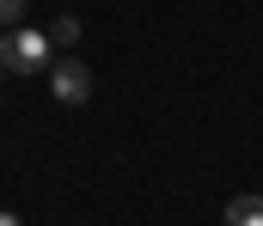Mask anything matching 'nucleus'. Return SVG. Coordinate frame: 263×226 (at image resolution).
Here are the masks:
<instances>
[{
    "mask_svg": "<svg viewBox=\"0 0 263 226\" xmlns=\"http://www.w3.org/2000/svg\"><path fill=\"white\" fill-rule=\"evenodd\" d=\"M49 43H80V18H55L49 25Z\"/></svg>",
    "mask_w": 263,
    "mask_h": 226,
    "instance_id": "nucleus-4",
    "label": "nucleus"
},
{
    "mask_svg": "<svg viewBox=\"0 0 263 226\" xmlns=\"http://www.w3.org/2000/svg\"><path fill=\"white\" fill-rule=\"evenodd\" d=\"M49 92L62 98L67 110H80V104L92 98V68H86V61H73V55L55 61V68H49Z\"/></svg>",
    "mask_w": 263,
    "mask_h": 226,
    "instance_id": "nucleus-2",
    "label": "nucleus"
},
{
    "mask_svg": "<svg viewBox=\"0 0 263 226\" xmlns=\"http://www.w3.org/2000/svg\"><path fill=\"white\" fill-rule=\"evenodd\" d=\"M0 226H18V214H12V208H0Z\"/></svg>",
    "mask_w": 263,
    "mask_h": 226,
    "instance_id": "nucleus-6",
    "label": "nucleus"
},
{
    "mask_svg": "<svg viewBox=\"0 0 263 226\" xmlns=\"http://www.w3.org/2000/svg\"><path fill=\"white\" fill-rule=\"evenodd\" d=\"M220 220L227 226H263V196H233Z\"/></svg>",
    "mask_w": 263,
    "mask_h": 226,
    "instance_id": "nucleus-3",
    "label": "nucleus"
},
{
    "mask_svg": "<svg viewBox=\"0 0 263 226\" xmlns=\"http://www.w3.org/2000/svg\"><path fill=\"white\" fill-rule=\"evenodd\" d=\"M0 68L6 74H43V68H55L49 61V31H12L0 43Z\"/></svg>",
    "mask_w": 263,
    "mask_h": 226,
    "instance_id": "nucleus-1",
    "label": "nucleus"
},
{
    "mask_svg": "<svg viewBox=\"0 0 263 226\" xmlns=\"http://www.w3.org/2000/svg\"><path fill=\"white\" fill-rule=\"evenodd\" d=\"M18 12H25V0H0V25H18Z\"/></svg>",
    "mask_w": 263,
    "mask_h": 226,
    "instance_id": "nucleus-5",
    "label": "nucleus"
}]
</instances>
